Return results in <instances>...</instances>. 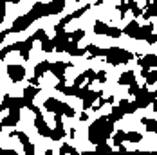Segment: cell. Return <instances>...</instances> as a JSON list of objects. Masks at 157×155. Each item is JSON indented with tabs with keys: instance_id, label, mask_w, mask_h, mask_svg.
<instances>
[{
	"instance_id": "obj_1",
	"label": "cell",
	"mask_w": 157,
	"mask_h": 155,
	"mask_svg": "<svg viewBox=\"0 0 157 155\" xmlns=\"http://www.w3.org/2000/svg\"><path fill=\"white\" fill-rule=\"evenodd\" d=\"M114 119H112V115H101V117H98L92 124H89V130H87V134H89V141L92 142V144H101V142H107V141L112 137V134H114Z\"/></svg>"
},
{
	"instance_id": "obj_2",
	"label": "cell",
	"mask_w": 157,
	"mask_h": 155,
	"mask_svg": "<svg viewBox=\"0 0 157 155\" xmlns=\"http://www.w3.org/2000/svg\"><path fill=\"white\" fill-rule=\"evenodd\" d=\"M105 60L116 67V65H123V63H128L130 60H134V54L128 52L126 49H121V47H109Z\"/></svg>"
},
{
	"instance_id": "obj_3",
	"label": "cell",
	"mask_w": 157,
	"mask_h": 155,
	"mask_svg": "<svg viewBox=\"0 0 157 155\" xmlns=\"http://www.w3.org/2000/svg\"><path fill=\"white\" fill-rule=\"evenodd\" d=\"M157 97V92H150L148 90V85H144L141 87L137 94H136V103H137V107L139 108H146V107H150L152 105V101Z\"/></svg>"
},
{
	"instance_id": "obj_4",
	"label": "cell",
	"mask_w": 157,
	"mask_h": 155,
	"mask_svg": "<svg viewBox=\"0 0 157 155\" xmlns=\"http://www.w3.org/2000/svg\"><path fill=\"white\" fill-rule=\"evenodd\" d=\"M34 20H38V16L34 15L33 11H29L27 15H24V16H20V18H16L15 20V24L11 25V29H9V32H20V31H25L29 25H31Z\"/></svg>"
},
{
	"instance_id": "obj_5",
	"label": "cell",
	"mask_w": 157,
	"mask_h": 155,
	"mask_svg": "<svg viewBox=\"0 0 157 155\" xmlns=\"http://www.w3.org/2000/svg\"><path fill=\"white\" fill-rule=\"evenodd\" d=\"M24 107H25L24 97H13L9 94H6L2 103H0V110H22Z\"/></svg>"
},
{
	"instance_id": "obj_6",
	"label": "cell",
	"mask_w": 157,
	"mask_h": 155,
	"mask_svg": "<svg viewBox=\"0 0 157 155\" xmlns=\"http://www.w3.org/2000/svg\"><path fill=\"white\" fill-rule=\"evenodd\" d=\"M137 65L141 67V72H146L150 69H157V56L152 52V54H137Z\"/></svg>"
},
{
	"instance_id": "obj_7",
	"label": "cell",
	"mask_w": 157,
	"mask_h": 155,
	"mask_svg": "<svg viewBox=\"0 0 157 155\" xmlns=\"http://www.w3.org/2000/svg\"><path fill=\"white\" fill-rule=\"evenodd\" d=\"M33 43H34V36L24 40V42H16V43H13V51H18L20 56L27 62V60H29V52H31V49H33Z\"/></svg>"
},
{
	"instance_id": "obj_8",
	"label": "cell",
	"mask_w": 157,
	"mask_h": 155,
	"mask_svg": "<svg viewBox=\"0 0 157 155\" xmlns=\"http://www.w3.org/2000/svg\"><path fill=\"white\" fill-rule=\"evenodd\" d=\"M52 40H54V51L56 52H65V45L71 42V32H67L65 29L56 31V36Z\"/></svg>"
},
{
	"instance_id": "obj_9",
	"label": "cell",
	"mask_w": 157,
	"mask_h": 155,
	"mask_svg": "<svg viewBox=\"0 0 157 155\" xmlns=\"http://www.w3.org/2000/svg\"><path fill=\"white\" fill-rule=\"evenodd\" d=\"M6 72H7V76L13 83H18V81H22L25 78V69L22 65H7Z\"/></svg>"
},
{
	"instance_id": "obj_10",
	"label": "cell",
	"mask_w": 157,
	"mask_h": 155,
	"mask_svg": "<svg viewBox=\"0 0 157 155\" xmlns=\"http://www.w3.org/2000/svg\"><path fill=\"white\" fill-rule=\"evenodd\" d=\"M54 123H56V126H54V130L51 132V137L49 139L52 141H62L65 139V128H63V123H62V115L60 114H54Z\"/></svg>"
},
{
	"instance_id": "obj_11",
	"label": "cell",
	"mask_w": 157,
	"mask_h": 155,
	"mask_svg": "<svg viewBox=\"0 0 157 155\" xmlns=\"http://www.w3.org/2000/svg\"><path fill=\"white\" fill-rule=\"evenodd\" d=\"M69 67H72V63L54 62V63H51V69H49V70L58 78V81H65V70H67Z\"/></svg>"
},
{
	"instance_id": "obj_12",
	"label": "cell",
	"mask_w": 157,
	"mask_h": 155,
	"mask_svg": "<svg viewBox=\"0 0 157 155\" xmlns=\"http://www.w3.org/2000/svg\"><path fill=\"white\" fill-rule=\"evenodd\" d=\"M34 128H36V132L42 135V137H51V126L45 123V119H44V115L42 114H38L36 115V119H34Z\"/></svg>"
},
{
	"instance_id": "obj_13",
	"label": "cell",
	"mask_w": 157,
	"mask_h": 155,
	"mask_svg": "<svg viewBox=\"0 0 157 155\" xmlns=\"http://www.w3.org/2000/svg\"><path fill=\"white\" fill-rule=\"evenodd\" d=\"M103 96V92L101 90H87V94H85V97H83V110H89L94 107V101H98L99 97Z\"/></svg>"
},
{
	"instance_id": "obj_14",
	"label": "cell",
	"mask_w": 157,
	"mask_h": 155,
	"mask_svg": "<svg viewBox=\"0 0 157 155\" xmlns=\"http://www.w3.org/2000/svg\"><path fill=\"white\" fill-rule=\"evenodd\" d=\"M20 117H22L20 110H9V114L0 121H2V126H15V124L20 123Z\"/></svg>"
},
{
	"instance_id": "obj_15",
	"label": "cell",
	"mask_w": 157,
	"mask_h": 155,
	"mask_svg": "<svg viewBox=\"0 0 157 155\" xmlns=\"http://www.w3.org/2000/svg\"><path fill=\"white\" fill-rule=\"evenodd\" d=\"M38 92H40V87H34V85H29V87L24 89V96H22V97L25 99V107L34 101V97L38 96Z\"/></svg>"
},
{
	"instance_id": "obj_16",
	"label": "cell",
	"mask_w": 157,
	"mask_h": 155,
	"mask_svg": "<svg viewBox=\"0 0 157 155\" xmlns=\"http://www.w3.org/2000/svg\"><path fill=\"white\" fill-rule=\"evenodd\" d=\"M44 107H45V110L51 112V114H58V112H60V107H62V101L56 99V97H49V99H45Z\"/></svg>"
},
{
	"instance_id": "obj_17",
	"label": "cell",
	"mask_w": 157,
	"mask_h": 155,
	"mask_svg": "<svg viewBox=\"0 0 157 155\" xmlns=\"http://www.w3.org/2000/svg\"><path fill=\"white\" fill-rule=\"evenodd\" d=\"M150 34H154V24L139 25V31H137V34H136V40H146Z\"/></svg>"
},
{
	"instance_id": "obj_18",
	"label": "cell",
	"mask_w": 157,
	"mask_h": 155,
	"mask_svg": "<svg viewBox=\"0 0 157 155\" xmlns=\"http://www.w3.org/2000/svg\"><path fill=\"white\" fill-rule=\"evenodd\" d=\"M65 52L67 54H71V56H83L85 52H87V49H81V47H78V43H74L72 40L65 45Z\"/></svg>"
},
{
	"instance_id": "obj_19",
	"label": "cell",
	"mask_w": 157,
	"mask_h": 155,
	"mask_svg": "<svg viewBox=\"0 0 157 155\" xmlns=\"http://www.w3.org/2000/svg\"><path fill=\"white\" fill-rule=\"evenodd\" d=\"M87 51L90 52V54L87 56L89 60H92V58H98V56H105V54H107V49H99V47L94 45V43H90V45L87 47Z\"/></svg>"
},
{
	"instance_id": "obj_20",
	"label": "cell",
	"mask_w": 157,
	"mask_h": 155,
	"mask_svg": "<svg viewBox=\"0 0 157 155\" xmlns=\"http://www.w3.org/2000/svg\"><path fill=\"white\" fill-rule=\"evenodd\" d=\"M132 81H136V72H134V70H126V72H123V74L119 76V81H117V83L128 87Z\"/></svg>"
},
{
	"instance_id": "obj_21",
	"label": "cell",
	"mask_w": 157,
	"mask_h": 155,
	"mask_svg": "<svg viewBox=\"0 0 157 155\" xmlns=\"http://www.w3.org/2000/svg\"><path fill=\"white\" fill-rule=\"evenodd\" d=\"M119 107H121V108L125 110V114H134L136 110L139 108L136 101H132V103H130L128 99H121V101H119Z\"/></svg>"
},
{
	"instance_id": "obj_22",
	"label": "cell",
	"mask_w": 157,
	"mask_h": 155,
	"mask_svg": "<svg viewBox=\"0 0 157 155\" xmlns=\"http://www.w3.org/2000/svg\"><path fill=\"white\" fill-rule=\"evenodd\" d=\"M137 31H139V24L136 22V20H132L128 25H126L125 29H123V34H126V36H130V38H136V34H137Z\"/></svg>"
},
{
	"instance_id": "obj_23",
	"label": "cell",
	"mask_w": 157,
	"mask_h": 155,
	"mask_svg": "<svg viewBox=\"0 0 157 155\" xmlns=\"http://www.w3.org/2000/svg\"><path fill=\"white\" fill-rule=\"evenodd\" d=\"M144 9H146V11H143V15H141L144 20H150L152 16H157V0H154V2H152L150 6H146Z\"/></svg>"
},
{
	"instance_id": "obj_24",
	"label": "cell",
	"mask_w": 157,
	"mask_h": 155,
	"mask_svg": "<svg viewBox=\"0 0 157 155\" xmlns=\"http://www.w3.org/2000/svg\"><path fill=\"white\" fill-rule=\"evenodd\" d=\"M49 69H51V63H49V62H40L36 67H34V76L42 78L45 72H49Z\"/></svg>"
},
{
	"instance_id": "obj_25",
	"label": "cell",
	"mask_w": 157,
	"mask_h": 155,
	"mask_svg": "<svg viewBox=\"0 0 157 155\" xmlns=\"http://www.w3.org/2000/svg\"><path fill=\"white\" fill-rule=\"evenodd\" d=\"M141 76L146 79V85L157 83V70L155 69H150V70H146V72H141Z\"/></svg>"
},
{
	"instance_id": "obj_26",
	"label": "cell",
	"mask_w": 157,
	"mask_h": 155,
	"mask_svg": "<svg viewBox=\"0 0 157 155\" xmlns=\"http://www.w3.org/2000/svg\"><path fill=\"white\" fill-rule=\"evenodd\" d=\"M109 31V24H105V22H101V20H98L94 22V34H99V36H105Z\"/></svg>"
},
{
	"instance_id": "obj_27",
	"label": "cell",
	"mask_w": 157,
	"mask_h": 155,
	"mask_svg": "<svg viewBox=\"0 0 157 155\" xmlns=\"http://www.w3.org/2000/svg\"><path fill=\"white\" fill-rule=\"evenodd\" d=\"M58 114H60V115H67V117H74V115H76L74 108H72L71 105L63 103V101H62V107H60V112H58Z\"/></svg>"
},
{
	"instance_id": "obj_28",
	"label": "cell",
	"mask_w": 157,
	"mask_h": 155,
	"mask_svg": "<svg viewBox=\"0 0 157 155\" xmlns=\"http://www.w3.org/2000/svg\"><path fill=\"white\" fill-rule=\"evenodd\" d=\"M110 115H112V119L117 123V121H121V119H123V115H125V110L121 108L119 105H117V107H112V112H110Z\"/></svg>"
},
{
	"instance_id": "obj_29",
	"label": "cell",
	"mask_w": 157,
	"mask_h": 155,
	"mask_svg": "<svg viewBox=\"0 0 157 155\" xmlns=\"http://www.w3.org/2000/svg\"><path fill=\"white\" fill-rule=\"evenodd\" d=\"M141 123L144 124V128H146L148 132H155V130H157V121H155V119H150V117H143Z\"/></svg>"
},
{
	"instance_id": "obj_30",
	"label": "cell",
	"mask_w": 157,
	"mask_h": 155,
	"mask_svg": "<svg viewBox=\"0 0 157 155\" xmlns=\"http://www.w3.org/2000/svg\"><path fill=\"white\" fill-rule=\"evenodd\" d=\"M40 43H42V51H44V52H52V51H54V40H51L49 36L45 40H42Z\"/></svg>"
},
{
	"instance_id": "obj_31",
	"label": "cell",
	"mask_w": 157,
	"mask_h": 155,
	"mask_svg": "<svg viewBox=\"0 0 157 155\" xmlns=\"http://www.w3.org/2000/svg\"><path fill=\"white\" fill-rule=\"evenodd\" d=\"M112 139H114V144H116V146L123 144V142L126 141V132H123V130H117V132L114 134V137H112Z\"/></svg>"
},
{
	"instance_id": "obj_32",
	"label": "cell",
	"mask_w": 157,
	"mask_h": 155,
	"mask_svg": "<svg viewBox=\"0 0 157 155\" xmlns=\"http://www.w3.org/2000/svg\"><path fill=\"white\" fill-rule=\"evenodd\" d=\"M128 11H132V15L134 16H141L143 15V9L137 6L136 0H130V2H128Z\"/></svg>"
},
{
	"instance_id": "obj_33",
	"label": "cell",
	"mask_w": 157,
	"mask_h": 155,
	"mask_svg": "<svg viewBox=\"0 0 157 155\" xmlns=\"http://www.w3.org/2000/svg\"><path fill=\"white\" fill-rule=\"evenodd\" d=\"M141 139H143L141 132H126V141H130V142H139Z\"/></svg>"
},
{
	"instance_id": "obj_34",
	"label": "cell",
	"mask_w": 157,
	"mask_h": 155,
	"mask_svg": "<svg viewBox=\"0 0 157 155\" xmlns=\"http://www.w3.org/2000/svg\"><path fill=\"white\" fill-rule=\"evenodd\" d=\"M121 34H123V29H119V27H109V31L105 36H109V38H121Z\"/></svg>"
},
{
	"instance_id": "obj_35",
	"label": "cell",
	"mask_w": 157,
	"mask_h": 155,
	"mask_svg": "<svg viewBox=\"0 0 157 155\" xmlns=\"http://www.w3.org/2000/svg\"><path fill=\"white\" fill-rule=\"evenodd\" d=\"M71 20H74V18H72V15H67L65 18H62V20H60V22L56 24V27H54V31H62V29H65V25H67V24H69Z\"/></svg>"
},
{
	"instance_id": "obj_36",
	"label": "cell",
	"mask_w": 157,
	"mask_h": 155,
	"mask_svg": "<svg viewBox=\"0 0 157 155\" xmlns=\"http://www.w3.org/2000/svg\"><path fill=\"white\" fill-rule=\"evenodd\" d=\"M9 137H18V141L22 142V146L29 142V137H27V134H24V132H11V135H9Z\"/></svg>"
},
{
	"instance_id": "obj_37",
	"label": "cell",
	"mask_w": 157,
	"mask_h": 155,
	"mask_svg": "<svg viewBox=\"0 0 157 155\" xmlns=\"http://www.w3.org/2000/svg\"><path fill=\"white\" fill-rule=\"evenodd\" d=\"M60 153L62 155H72V153H78V150H76L74 146H71V144H62Z\"/></svg>"
},
{
	"instance_id": "obj_38",
	"label": "cell",
	"mask_w": 157,
	"mask_h": 155,
	"mask_svg": "<svg viewBox=\"0 0 157 155\" xmlns=\"http://www.w3.org/2000/svg\"><path fill=\"white\" fill-rule=\"evenodd\" d=\"M83 36H85V31L83 29H76L74 32H71V40L74 43H79V40H83Z\"/></svg>"
},
{
	"instance_id": "obj_39",
	"label": "cell",
	"mask_w": 157,
	"mask_h": 155,
	"mask_svg": "<svg viewBox=\"0 0 157 155\" xmlns=\"http://www.w3.org/2000/svg\"><path fill=\"white\" fill-rule=\"evenodd\" d=\"M139 89H141V87L137 85V79H136V81H132V83L128 85V94H130V96H136Z\"/></svg>"
},
{
	"instance_id": "obj_40",
	"label": "cell",
	"mask_w": 157,
	"mask_h": 155,
	"mask_svg": "<svg viewBox=\"0 0 157 155\" xmlns=\"http://www.w3.org/2000/svg\"><path fill=\"white\" fill-rule=\"evenodd\" d=\"M11 51H13V45H6V47H2V49H0V60L4 62V60H6V56H7V54H9Z\"/></svg>"
},
{
	"instance_id": "obj_41",
	"label": "cell",
	"mask_w": 157,
	"mask_h": 155,
	"mask_svg": "<svg viewBox=\"0 0 157 155\" xmlns=\"http://www.w3.org/2000/svg\"><path fill=\"white\" fill-rule=\"evenodd\" d=\"M33 36H34V40H38V42H42V40H45V38H47V32L44 31V29H38V31L34 32Z\"/></svg>"
},
{
	"instance_id": "obj_42",
	"label": "cell",
	"mask_w": 157,
	"mask_h": 155,
	"mask_svg": "<svg viewBox=\"0 0 157 155\" xmlns=\"http://www.w3.org/2000/svg\"><path fill=\"white\" fill-rule=\"evenodd\" d=\"M87 9H90V6H83V7L76 9V11L72 13V18H79L81 15H85V11H87Z\"/></svg>"
},
{
	"instance_id": "obj_43",
	"label": "cell",
	"mask_w": 157,
	"mask_h": 155,
	"mask_svg": "<svg viewBox=\"0 0 157 155\" xmlns=\"http://www.w3.org/2000/svg\"><path fill=\"white\" fill-rule=\"evenodd\" d=\"M96 150H98V152H112V146H109V144H107V142H101V144H96Z\"/></svg>"
},
{
	"instance_id": "obj_44",
	"label": "cell",
	"mask_w": 157,
	"mask_h": 155,
	"mask_svg": "<svg viewBox=\"0 0 157 155\" xmlns=\"http://www.w3.org/2000/svg\"><path fill=\"white\" fill-rule=\"evenodd\" d=\"M24 153L25 155H34V144H33V142L24 144Z\"/></svg>"
},
{
	"instance_id": "obj_45",
	"label": "cell",
	"mask_w": 157,
	"mask_h": 155,
	"mask_svg": "<svg viewBox=\"0 0 157 155\" xmlns=\"http://www.w3.org/2000/svg\"><path fill=\"white\" fill-rule=\"evenodd\" d=\"M96 81H99V83H107V72H105V70L96 72Z\"/></svg>"
},
{
	"instance_id": "obj_46",
	"label": "cell",
	"mask_w": 157,
	"mask_h": 155,
	"mask_svg": "<svg viewBox=\"0 0 157 155\" xmlns=\"http://www.w3.org/2000/svg\"><path fill=\"white\" fill-rule=\"evenodd\" d=\"M117 9H119V15H121V18L126 15V11H128V2H121L119 6H117Z\"/></svg>"
},
{
	"instance_id": "obj_47",
	"label": "cell",
	"mask_w": 157,
	"mask_h": 155,
	"mask_svg": "<svg viewBox=\"0 0 157 155\" xmlns=\"http://www.w3.org/2000/svg\"><path fill=\"white\" fill-rule=\"evenodd\" d=\"M83 74H85V78H87V79H89L90 83H94V81H96V72L92 70V69H89V70H85Z\"/></svg>"
},
{
	"instance_id": "obj_48",
	"label": "cell",
	"mask_w": 157,
	"mask_h": 155,
	"mask_svg": "<svg viewBox=\"0 0 157 155\" xmlns=\"http://www.w3.org/2000/svg\"><path fill=\"white\" fill-rule=\"evenodd\" d=\"M85 79H87L85 74H79V76H76V79H74V83H72V85H74V87H81V85L85 83Z\"/></svg>"
},
{
	"instance_id": "obj_49",
	"label": "cell",
	"mask_w": 157,
	"mask_h": 155,
	"mask_svg": "<svg viewBox=\"0 0 157 155\" xmlns=\"http://www.w3.org/2000/svg\"><path fill=\"white\" fill-rule=\"evenodd\" d=\"M27 108L31 110V112H33V114H34V115H38V114H42V110L38 108V107H36L34 103H29V105H27Z\"/></svg>"
},
{
	"instance_id": "obj_50",
	"label": "cell",
	"mask_w": 157,
	"mask_h": 155,
	"mask_svg": "<svg viewBox=\"0 0 157 155\" xmlns=\"http://www.w3.org/2000/svg\"><path fill=\"white\" fill-rule=\"evenodd\" d=\"M146 42L152 45V43H157V34H150L148 38H146Z\"/></svg>"
},
{
	"instance_id": "obj_51",
	"label": "cell",
	"mask_w": 157,
	"mask_h": 155,
	"mask_svg": "<svg viewBox=\"0 0 157 155\" xmlns=\"http://www.w3.org/2000/svg\"><path fill=\"white\" fill-rule=\"evenodd\" d=\"M40 78H36V76H33L31 79H29V85H34V87H40V81H38Z\"/></svg>"
},
{
	"instance_id": "obj_52",
	"label": "cell",
	"mask_w": 157,
	"mask_h": 155,
	"mask_svg": "<svg viewBox=\"0 0 157 155\" xmlns=\"http://www.w3.org/2000/svg\"><path fill=\"white\" fill-rule=\"evenodd\" d=\"M6 6H7V2H0V15L6 16Z\"/></svg>"
},
{
	"instance_id": "obj_53",
	"label": "cell",
	"mask_w": 157,
	"mask_h": 155,
	"mask_svg": "<svg viewBox=\"0 0 157 155\" xmlns=\"http://www.w3.org/2000/svg\"><path fill=\"white\" fill-rule=\"evenodd\" d=\"M7 34H9V29H6V31H2V32H0V43L4 42V38H6Z\"/></svg>"
},
{
	"instance_id": "obj_54",
	"label": "cell",
	"mask_w": 157,
	"mask_h": 155,
	"mask_svg": "<svg viewBox=\"0 0 157 155\" xmlns=\"http://www.w3.org/2000/svg\"><path fill=\"white\" fill-rule=\"evenodd\" d=\"M0 155H16L15 150H2V153Z\"/></svg>"
},
{
	"instance_id": "obj_55",
	"label": "cell",
	"mask_w": 157,
	"mask_h": 155,
	"mask_svg": "<svg viewBox=\"0 0 157 155\" xmlns=\"http://www.w3.org/2000/svg\"><path fill=\"white\" fill-rule=\"evenodd\" d=\"M87 119H89V114L87 112H81L79 114V121H87Z\"/></svg>"
},
{
	"instance_id": "obj_56",
	"label": "cell",
	"mask_w": 157,
	"mask_h": 155,
	"mask_svg": "<svg viewBox=\"0 0 157 155\" xmlns=\"http://www.w3.org/2000/svg\"><path fill=\"white\" fill-rule=\"evenodd\" d=\"M152 110H154V112H157V97L152 101Z\"/></svg>"
},
{
	"instance_id": "obj_57",
	"label": "cell",
	"mask_w": 157,
	"mask_h": 155,
	"mask_svg": "<svg viewBox=\"0 0 157 155\" xmlns=\"http://www.w3.org/2000/svg\"><path fill=\"white\" fill-rule=\"evenodd\" d=\"M117 150H119L121 153H125V152H126V148H125V146H123V144H119V146H117Z\"/></svg>"
},
{
	"instance_id": "obj_58",
	"label": "cell",
	"mask_w": 157,
	"mask_h": 155,
	"mask_svg": "<svg viewBox=\"0 0 157 155\" xmlns=\"http://www.w3.org/2000/svg\"><path fill=\"white\" fill-rule=\"evenodd\" d=\"M69 135H71V137H76V128H72V130L69 132Z\"/></svg>"
},
{
	"instance_id": "obj_59",
	"label": "cell",
	"mask_w": 157,
	"mask_h": 155,
	"mask_svg": "<svg viewBox=\"0 0 157 155\" xmlns=\"http://www.w3.org/2000/svg\"><path fill=\"white\" fill-rule=\"evenodd\" d=\"M4 18H6V16H2V15H0V24H2V22H4Z\"/></svg>"
},
{
	"instance_id": "obj_60",
	"label": "cell",
	"mask_w": 157,
	"mask_h": 155,
	"mask_svg": "<svg viewBox=\"0 0 157 155\" xmlns=\"http://www.w3.org/2000/svg\"><path fill=\"white\" fill-rule=\"evenodd\" d=\"M11 2H13V4H18V2H20V0H11Z\"/></svg>"
},
{
	"instance_id": "obj_61",
	"label": "cell",
	"mask_w": 157,
	"mask_h": 155,
	"mask_svg": "<svg viewBox=\"0 0 157 155\" xmlns=\"http://www.w3.org/2000/svg\"><path fill=\"white\" fill-rule=\"evenodd\" d=\"M2 128H4V126H2V121H0V132H2Z\"/></svg>"
},
{
	"instance_id": "obj_62",
	"label": "cell",
	"mask_w": 157,
	"mask_h": 155,
	"mask_svg": "<svg viewBox=\"0 0 157 155\" xmlns=\"http://www.w3.org/2000/svg\"><path fill=\"white\" fill-rule=\"evenodd\" d=\"M60 2H67V0H60Z\"/></svg>"
},
{
	"instance_id": "obj_63",
	"label": "cell",
	"mask_w": 157,
	"mask_h": 155,
	"mask_svg": "<svg viewBox=\"0 0 157 155\" xmlns=\"http://www.w3.org/2000/svg\"><path fill=\"white\" fill-rule=\"evenodd\" d=\"M0 153H2V148H0Z\"/></svg>"
},
{
	"instance_id": "obj_64",
	"label": "cell",
	"mask_w": 157,
	"mask_h": 155,
	"mask_svg": "<svg viewBox=\"0 0 157 155\" xmlns=\"http://www.w3.org/2000/svg\"><path fill=\"white\" fill-rule=\"evenodd\" d=\"M76 2H79V0H76Z\"/></svg>"
}]
</instances>
